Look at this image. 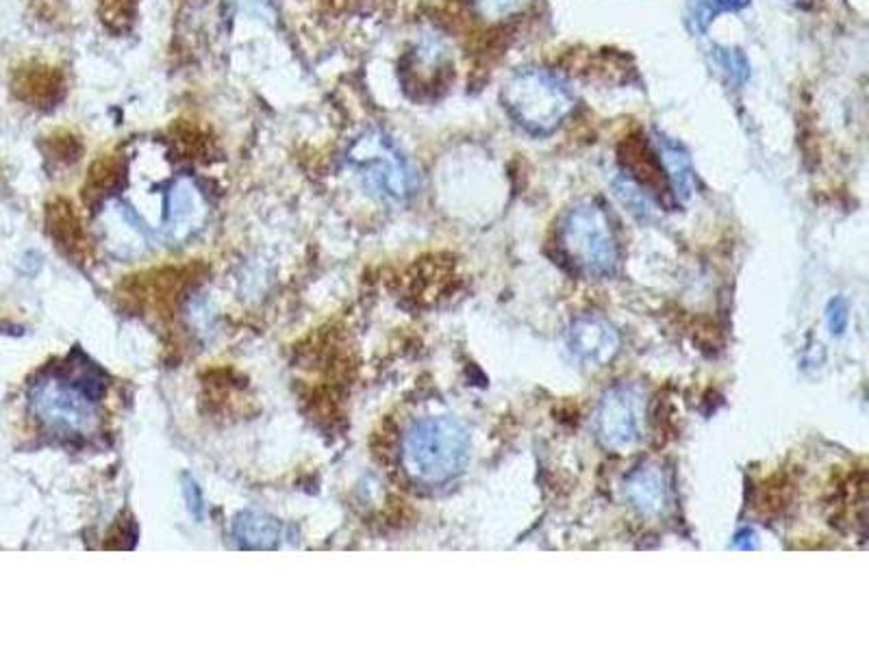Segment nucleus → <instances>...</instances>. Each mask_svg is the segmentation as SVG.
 <instances>
[{
  "label": "nucleus",
  "instance_id": "1",
  "mask_svg": "<svg viewBox=\"0 0 869 651\" xmlns=\"http://www.w3.org/2000/svg\"><path fill=\"white\" fill-rule=\"evenodd\" d=\"M402 467L411 480L439 487L463 473L470 461V432L455 418L413 421L402 437Z\"/></svg>",
  "mask_w": 869,
  "mask_h": 651
},
{
  "label": "nucleus",
  "instance_id": "2",
  "mask_svg": "<svg viewBox=\"0 0 869 651\" xmlns=\"http://www.w3.org/2000/svg\"><path fill=\"white\" fill-rule=\"evenodd\" d=\"M559 248L585 279H611L618 274L622 250L609 209L596 200H580L561 218Z\"/></svg>",
  "mask_w": 869,
  "mask_h": 651
},
{
  "label": "nucleus",
  "instance_id": "3",
  "mask_svg": "<svg viewBox=\"0 0 869 651\" xmlns=\"http://www.w3.org/2000/svg\"><path fill=\"white\" fill-rule=\"evenodd\" d=\"M507 113L535 138L555 133L575 111L577 96L552 70L525 68L509 77L502 88Z\"/></svg>",
  "mask_w": 869,
  "mask_h": 651
},
{
  "label": "nucleus",
  "instance_id": "4",
  "mask_svg": "<svg viewBox=\"0 0 869 651\" xmlns=\"http://www.w3.org/2000/svg\"><path fill=\"white\" fill-rule=\"evenodd\" d=\"M33 415L49 430L68 437H86L98 428V398L66 368L44 373L29 389Z\"/></svg>",
  "mask_w": 869,
  "mask_h": 651
},
{
  "label": "nucleus",
  "instance_id": "5",
  "mask_svg": "<svg viewBox=\"0 0 869 651\" xmlns=\"http://www.w3.org/2000/svg\"><path fill=\"white\" fill-rule=\"evenodd\" d=\"M348 163L379 198L402 202L418 191V172L383 131L363 133L348 150Z\"/></svg>",
  "mask_w": 869,
  "mask_h": 651
},
{
  "label": "nucleus",
  "instance_id": "6",
  "mask_svg": "<svg viewBox=\"0 0 869 651\" xmlns=\"http://www.w3.org/2000/svg\"><path fill=\"white\" fill-rule=\"evenodd\" d=\"M648 391L637 382H620L605 391L596 411L600 443L618 454L632 452L646 439Z\"/></svg>",
  "mask_w": 869,
  "mask_h": 651
},
{
  "label": "nucleus",
  "instance_id": "7",
  "mask_svg": "<svg viewBox=\"0 0 869 651\" xmlns=\"http://www.w3.org/2000/svg\"><path fill=\"white\" fill-rule=\"evenodd\" d=\"M207 218V202L192 179H177L163 196L161 233L172 241H186L198 233Z\"/></svg>",
  "mask_w": 869,
  "mask_h": 651
},
{
  "label": "nucleus",
  "instance_id": "8",
  "mask_svg": "<svg viewBox=\"0 0 869 651\" xmlns=\"http://www.w3.org/2000/svg\"><path fill=\"white\" fill-rule=\"evenodd\" d=\"M568 348L587 368H605L620 350L618 330L600 318H579L568 328Z\"/></svg>",
  "mask_w": 869,
  "mask_h": 651
},
{
  "label": "nucleus",
  "instance_id": "9",
  "mask_svg": "<svg viewBox=\"0 0 869 651\" xmlns=\"http://www.w3.org/2000/svg\"><path fill=\"white\" fill-rule=\"evenodd\" d=\"M628 504L643 517H663L672 507V487L661 465L637 467L625 480Z\"/></svg>",
  "mask_w": 869,
  "mask_h": 651
},
{
  "label": "nucleus",
  "instance_id": "10",
  "mask_svg": "<svg viewBox=\"0 0 869 651\" xmlns=\"http://www.w3.org/2000/svg\"><path fill=\"white\" fill-rule=\"evenodd\" d=\"M655 146H657L659 166L666 174L670 191L675 193L677 200H687L693 193V170H691L689 154L680 143L661 133H655Z\"/></svg>",
  "mask_w": 869,
  "mask_h": 651
},
{
  "label": "nucleus",
  "instance_id": "11",
  "mask_svg": "<svg viewBox=\"0 0 869 651\" xmlns=\"http://www.w3.org/2000/svg\"><path fill=\"white\" fill-rule=\"evenodd\" d=\"M281 534L283 525L263 512H240L233 523V537L246 550H272L281 543Z\"/></svg>",
  "mask_w": 869,
  "mask_h": 651
},
{
  "label": "nucleus",
  "instance_id": "12",
  "mask_svg": "<svg viewBox=\"0 0 869 651\" xmlns=\"http://www.w3.org/2000/svg\"><path fill=\"white\" fill-rule=\"evenodd\" d=\"M47 222H49L52 239L68 254H83L86 252V237H83L79 216L68 200H57L50 204Z\"/></svg>",
  "mask_w": 869,
  "mask_h": 651
},
{
  "label": "nucleus",
  "instance_id": "13",
  "mask_svg": "<svg viewBox=\"0 0 869 651\" xmlns=\"http://www.w3.org/2000/svg\"><path fill=\"white\" fill-rule=\"evenodd\" d=\"M20 90L24 92L27 100L36 102L38 107H49L61 98L63 81L59 74L50 72L49 68H40V70L24 74Z\"/></svg>",
  "mask_w": 869,
  "mask_h": 651
},
{
  "label": "nucleus",
  "instance_id": "14",
  "mask_svg": "<svg viewBox=\"0 0 869 651\" xmlns=\"http://www.w3.org/2000/svg\"><path fill=\"white\" fill-rule=\"evenodd\" d=\"M713 63L722 72L728 86L741 90L750 79V63L748 57L739 48L716 47Z\"/></svg>",
  "mask_w": 869,
  "mask_h": 651
},
{
  "label": "nucleus",
  "instance_id": "15",
  "mask_svg": "<svg viewBox=\"0 0 869 651\" xmlns=\"http://www.w3.org/2000/svg\"><path fill=\"white\" fill-rule=\"evenodd\" d=\"M748 4L750 0H700L689 13V24L696 33H705L711 27V22L718 20V16L741 11Z\"/></svg>",
  "mask_w": 869,
  "mask_h": 651
},
{
  "label": "nucleus",
  "instance_id": "16",
  "mask_svg": "<svg viewBox=\"0 0 869 651\" xmlns=\"http://www.w3.org/2000/svg\"><path fill=\"white\" fill-rule=\"evenodd\" d=\"M613 189H616V193L620 196V200L630 209V213H635V216L641 218V220L652 216L650 196L646 193L643 187L637 186L628 174H620V177L613 181Z\"/></svg>",
  "mask_w": 869,
  "mask_h": 651
},
{
  "label": "nucleus",
  "instance_id": "17",
  "mask_svg": "<svg viewBox=\"0 0 869 651\" xmlns=\"http://www.w3.org/2000/svg\"><path fill=\"white\" fill-rule=\"evenodd\" d=\"M100 13L107 27L113 31H124L133 20L136 0H100Z\"/></svg>",
  "mask_w": 869,
  "mask_h": 651
},
{
  "label": "nucleus",
  "instance_id": "18",
  "mask_svg": "<svg viewBox=\"0 0 869 651\" xmlns=\"http://www.w3.org/2000/svg\"><path fill=\"white\" fill-rule=\"evenodd\" d=\"M531 0H477V9L485 20H505L518 13Z\"/></svg>",
  "mask_w": 869,
  "mask_h": 651
},
{
  "label": "nucleus",
  "instance_id": "19",
  "mask_svg": "<svg viewBox=\"0 0 869 651\" xmlns=\"http://www.w3.org/2000/svg\"><path fill=\"white\" fill-rule=\"evenodd\" d=\"M848 320H850V313H848V304L843 298H835L830 300L828 304V328L832 334H843V330L848 328Z\"/></svg>",
  "mask_w": 869,
  "mask_h": 651
},
{
  "label": "nucleus",
  "instance_id": "20",
  "mask_svg": "<svg viewBox=\"0 0 869 651\" xmlns=\"http://www.w3.org/2000/svg\"><path fill=\"white\" fill-rule=\"evenodd\" d=\"M183 495H186L188 509H190L193 517H200V512H202V493H200L198 484L193 482L190 475H186V480H183Z\"/></svg>",
  "mask_w": 869,
  "mask_h": 651
}]
</instances>
